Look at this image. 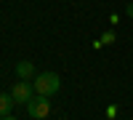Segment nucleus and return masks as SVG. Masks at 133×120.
<instances>
[{
  "instance_id": "0eeeda50",
  "label": "nucleus",
  "mask_w": 133,
  "mask_h": 120,
  "mask_svg": "<svg viewBox=\"0 0 133 120\" xmlns=\"http://www.w3.org/2000/svg\"><path fill=\"white\" fill-rule=\"evenodd\" d=\"M128 16H133V0H130V5H128V11H125Z\"/></svg>"
},
{
  "instance_id": "f257e3e1",
  "label": "nucleus",
  "mask_w": 133,
  "mask_h": 120,
  "mask_svg": "<svg viewBox=\"0 0 133 120\" xmlns=\"http://www.w3.org/2000/svg\"><path fill=\"white\" fill-rule=\"evenodd\" d=\"M32 88H35V93H40V96H53L61 88V80H59L56 72H40L35 78V83H32Z\"/></svg>"
},
{
  "instance_id": "423d86ee",
  "label": "nucleus",
  "mask_w": 133,
  "mask_h": 120,
  "mask_svg": "<svg viewBox=\"0 0 133 120\" xmlns=\"http://www.w3.org/2000/svg\"><path fill=\"white\" fill-rule=\"evenodd\" d=\"M101 43H107V46H109V43H115V32H112V29L104 32V35H101Z\"/></svg>"
},
{
  "instance_id": "7ed1b4c3",
  "label": "nucleus",
  "mask_w": 133,
  "mask_h": 120,
  "mask_svg": "<svg viewBox=\"0 0 133 120\" xmlns=\"http://www.w3.org/2000/svg\"><path fill=\"white\" fill-rule=\"evenodd\" d=\"M11 96H14L16 104H29V99H32V85L27 80H21V83H16L14 88H11Z\"/></svg>"
},
{
  "instance_id": "1a4fd4ad",
  "label": "nucleus",
  "mask_w": 133,
  "mask_h": 120,
  "mask_svg": "<svg viewBox=\"0 0 133 120\" xmlns=\"http://www.w3.org/2000/svg\"><path fill=\"white\" fill-rule=\"evenodd\" d=\"M0 120H3V115H0Z\"/></svg>"
},
{
  "instance_id": "20e7f679",
  "label": "nucleus",
  "mask_w": 133,
  "mask_h": 120,
  "mask_svg": "<svg viewBox=\"0 0 133 120\" xmlns=\"http://www.w3.org/2000/svg\"><path fill=\"white\" fill-rule=\"evenodd\" d=\"M16 75L21 80H29L32 75H35V64H32V61H19L16 64Z\"/></svg>"
},
{
  "instance_id": "f03ea898",
  "label": "nucleus",
  "mask_w": 133,
  "mask_h": 120,
  "mask_svg": "<svg viewBox=\"0 0 133 120\" xmlns=\"http://www.w3.org/2000/svg\"><path fill=\"white\" fill-rule=\"evenodd\" d=\"M27 112H29V117H35V120H43V117H48V112H51V102H48V96H32L29 99V104H27Z\"/></svg>"
},
{
  "instance_id": "39448f33",
  "label": "nucleus",
  "mask_w": 133,
  "mask_h": 120,
  "mask_svg": "<svg viewBox=\"0 0 133 120\" xmlns=\"http://www.w3.org/2000/svg\"><path fill=\"white\" fill-rule=\"evenodd\" d=\"M16 102H14V96H11V93H0V115H8L11 112V107H14Z\"/></svg>"
},
{
  "instance_id": "6e6552de",
  "label": "nucleus",
  "mask_w": 133,
  "mask_h": 120,
  "mask_svg": "<svg viewBox=\"0 0 133 120\" xmlns=\"http://www.w3.org/2000/svg\"><path fill=\"white\" fill-rule=\"evenodd\" d=\"M3 120H16V117H11V115H5V117H3Z\"/></svg>"
}]
</instances>
